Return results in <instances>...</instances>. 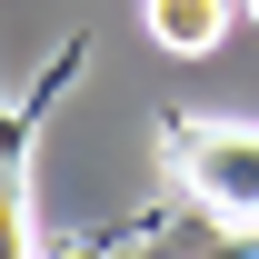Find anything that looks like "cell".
I'll return each instance as SVG.
<instances>
[{"instance_id":"cell-1","label":"cell","mask_w":259,"mask_h":259,"mask_svg":"<svg viewBox=\"0 0 259 259\" xmlns=\"http://www.w3.org/2000/svg\"><path fill=\"white\" fill-rule=\"evenodd\" d=\"M160 169H169V190L190 209H209L220 229L259 220V130L249 120H169L160 130Z\"/></svg>"},{"instance_id":"cell-2","label":"cell","mask_w":259,"mask_h":259,"mask_svg":"<svg viewBox=\"0 0 259 259\" xmlns=\"http://www.w3.org/2000/svg\"><path fill=\"white\" fill-rule=\"evenodd\" d=\"M140 30L160 40L169 60H209L229 40V0H140Z\"/></svg>"},{"instance_id":"cell-3","label":"cell","mask_w":259,"mask_h":259,"mask_svg":"<svg viewBox=\"0 0 259 259\" xmlns=\"http://www.w3.org/2000/svg\"><path fill=\"white\" fill-rule=\"evenodd\" d=\"M0 259H40V239H30V199H20V180L0 169Z\"/></svg>"},{"instance_id":"cell-4","label":"cell","mask_w":259,"mask_h":259,"mask_svg":"<svg viewBox=\"0 0 259 259\" xmlns=\"http://www.w3.org/2000/svg\"><path fill=\"white\" fill-rule=\"evenodd\" d=\"M239 10H249V20H259V0H239Z\"/></svg>"},{"instance_id":"cell-5","label":"cell","mask_w":259,"mask_h":259,"mask_svg":"<svg viewBox=\"0 0 259 259\" xmlns=\"http://www.w3.org/2000/svg\"><path fill=\"white\" fill-rule=\"evenodd\" d=\"M80 259H100V249H80Z\"/></svg>"}]
</instances>
